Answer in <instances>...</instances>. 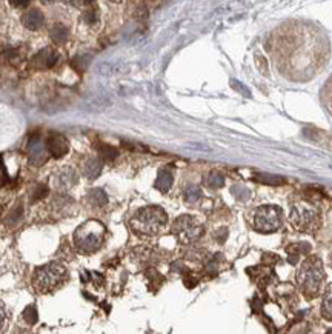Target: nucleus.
I'll return each instance as SVG.
<instances>
[{
  "instance_id": "obj_1",
  "label": "nucleus",
  "mask_w": 332,
  "mask_h": 334,
  "mask_svg": "<svg viewBox=\"0 0 332 334\" xmlns=\"http://www.w3.org/2000/svg\"><path fill=\"white\" fill-rule=\"evenodd\" d=\"M166 225V213L160 206H145L131 219L134 231L143 236H155Z\"/></svg>"
},
{
  "instance_id": "obj_2",
  "label": "nucleus",
  "mask_w": 332,
  "mask_h": 334,
  "mask_svg": "<svg viewBox=\"0 0 332 334\" xmlns=\"http://www.w3.org/2000/svg\"><path fill=\"white\" fill-rule=\"evenodd\" d=\"M66 280V269L60 264L51 262L48 265L40 267L33 274V287L39 293H51L60 288Z\"/></svg>"
},
{
  "instance_id": "obj_3",
  "label": "nucleus",
  "mask_w": 332,
  "mask_h": 334,
  "mask_svg": "<svg viewBox=\"0 0 332 334\" xmlns=\"http://www.w3.org/2000/svg\"><path fill=\"white\" fill-rule=\"evenodd\" d=\"M105 239V226L97 221H88L77 228L74 244L82 253H94L102 246Z\"/></svg>"
},
{
  "instance_id": "obj_4",
  "label": "nucleus",
  "mask_w": 332,
  "mask_h": 334,
  "mask_svg": "<svg viewBox=\"0 0 332 334\" xmlns=\"http://www.w3.org/2000/svg\"><path fill=\"white\" fill-rule=\"evenodd\" d=\"M323 279H325L323 267H321V262L317 257L308 259L297 274L300 288H302L303 293L309 297H314L318 294L320 287L323 284Z\"/></svg>"
},
{
  "instance_id": "obj_5",
  "label": "nucleus",
  "mask_w": 332,
  "mask_h": 334,
  "mask_svg": "<svg viewBox=\"0 0 332 334\" xmlns=\"http://www.w3.org/2000/svg\"><path fill=\"white\" fill-rule=\"evenodd\" d=\"M173 233L180 242L191 244L201 236L203 228L192 216H180L173 225Z\"/></svg>"
},
{
  "instance_id": "obj_6",
  "label": "nucleus",
  "mask_w": 332,
  "mask_h": 334,
  "mask_svg": "<svg viewBox=\"0 0 332 334\" xmlns=\"http://www.w3.org/2000/svg\"><path fill=\"white\" fill-rule=\"evenodd\" d=\"M282 225L280 208L266 205L255 213V228L262 233H274Z\"/></svg>"
},
{
  "instance_id": "obj_7",
  "label": "nucleus",
  "mask_w": 332,
  "mask_h": 334,
  "mask_svg": "<svg viewBox=\"0 0 332 334\" xmlns=\"http://www.w3.org/2000/svg\"><path fill=\"white\" fill-rule=\"evenodd\" d=\"M317 219V210L308 203H298L292 206L291 222L300 229H309Z\"/></svg>"
},
{
  "instance_id": "obj_8",
  "label": "nucleus",
  "mask_w": 332,
  "mask_h": 334,
  "mask_svg": "<svg viewBox=\"0 0 332 334\" xmlns=\"http://www.w3.org/2000/svg\"><path fill=\"white\" fill-rule=\"evenodd\" d=\"M59 53L54 49V48H44L40 49L39 53L31 59L29 62V67L36 69V71H46L49 68H52L59 60Z\"/></svg>"
},
{
  "instance_id": "obj_9",
  "label": "nucleus",
  "mask_w": 332,
  "mask_h": 334,
  "mask_svg": "<svg viewBox=\"0 0 332 334\" xmlns=\"http://www.w3.org/2000/svg\"><path fill=\"white\" fill-rule=\"evenodd\" d=\"M28 156L29 162L34 166H42L46 162V145L40 139V135L36 134L29 139L28 143Z\"/></svg>"
},
{
  "instance_id": "obj_10",
  "label": "nucleus",
  "mask_w": 332,
  "mask_h": 334,
  "mask_svg": "<svg viewBox=\"0 0 332 334\" xmlns=\"http://www.w3.org/2000/svg\"><path fill=\"white\" fill-rule=\"evenodd\" d=\"M45 145H46V151L51 156H54V157H63L69 151L68 140L62 134H57V133L49 134Z\"/></svg>"
},
{
  "instance_id": "obj_11",
  "label": "nucleus",
  "mask_w": 332,
  "mask_h": 334,
  "mask_svg": "<svg viewBox=\"0 0 332 334\" xmlns=\"http://www.w3.org/2000/svg\"><path fill=\"white\" fill-rule=\"evenodd\" d=\"M77 183V176L76 171L69 166H65V168H62L56 176H54V186L56 190L60 191H66L69 190L71 186H74Z\"/></svg>"
},
{
  "instance_id": "obj_12",
  "label": "nucleus",
  "mask_w": 332,
  "mask_h": 334,
  "mask_svg": "<svg viewBox=\"0 0 332 334\" xmlns=\"http://www.w3.org/2000/svg\"><path fill=\"white\" fill-rule=\"evenodd\" d=\"M45 23V16L44 13L40 11V9L34 8V9H29V11L23 16V25L31 29V31H37L44 26Z\"/></svg>"
},
{
  "instance_id": "obj_13",
  "label": "nucleus",
  "mask_w": 332,
  "mask_h": 334,
  "mask_svg": "<svg viewBox=\"0 0 332 334\" xmlns=\"http://www.w3.org/2000/svg\"><path fill=\"white\" fill-rule=\"evenodd\" d=\"M102 171V163L97 157H87L82 165V173L83 176L89 180H94L95 177H99Z\"/></svg>"
},
{
  "instance_id": "obj_14",
  "label": "nucleus",
  "mask_w": 332,
  "mask_h": 334,
  "mask_svg": "<svg viewBox=\"0 0 332 334\" xmlns=\"http://www.w3.org/2000/svg\"><path fill=\"white\" fill-rule=\"evenodd\" d=\"M123 68V64L120 60H106L97 65V72L102 76H114L119 74Z\"/></svg>"
},
{
  "instance_id": "obj_15",
  "label": "nucleus",
  "mask_w": 332,
  "mask_h": 334,
  "mask_svg": "<svg viewBox=\"0 0 332 334\" xmlns=\"http://www.w3.org/2000/svg\"><path fill=\"white\" fill-rule=\"evenodd\" d=\"M171 185H173V174H171L168 170H162L157 176V180H155V188L158 191L166 193Z\"/></svg>"
},
{
  "instance_id": "obj_16",
  "label": "nucleus",
  "mask_w": 332,
  "mask_h": 334,
  "mask_svg": "<svg viewBox=\"0 0 332 334\" xmlns=\"http://www.w3.org/2000/svg\"><path fill=\"white\" fill-rule=\"evenodd\" d=\"M87 202L91 206L102 208V206H105L106 203H108V197H106V194L102 190H91L88 197H87Z\"/></svg>"
},
{
  "instance_id": "obj_17",
  "label": "nucleus",
  "mask_w": 332,
  "mask_h": 334,
  "mask_svg": "<svg viewBox=\"0 0 332 334\" xmlns=\"http://www.w3.org/2000/svg\"><path fill=\"white\" fill-rule=\"evenodd\" d=\"M49 36H51V39H52V42H54V44L62 45V44H65V42L68 40L69 33H68V29L63 26V25H56L54 28L51 29Z\"/></svg>"
},
{
  "instance_id": "obj_18",
  "label": "nucleus",
  "mask_w": 332,
  "mask_h": 334,
  "mask_svg": "<svg viewBox=\"0 0 332 334\" xmlns=\"http://www.w3.org/2000/svg\"><path fill=\"white\" fill-rule=\"evenodd\" d=\"M321 312L328 319H332V285L328 288L326 294L323 297V304H321Z\"/></svg>"
},
{
  "instance_id": "obj_19",
  "label": "nucleus",
  "mask_w": 332,
  "mask_h": 334,
  "mask_svg": "<svg viewBox=\"0 0 332 334\" xmlns=\"http://www.w3.org/2000/svg\"><path fill=\"white\" fill-rule=\"evenodd\" d=\"M199 199H200V190H199V188L194 186V185L188 186L185 190V200L188 203H196Z\"/></svg>"
},
{
  "instance_id": "obj_20",
  "label": "nucleus",
  "mask_w": 332,
  "mask_h": 334,
  "mask_svg": "<svg viewBox=\"0 0 332 334\" xmlns=\"http://www.w3.org/2000/svg\"><path fill=\"white\" fill-rule=\"evenodd\" d=\"M22 317H23L25 322L29 323V325H34V323L37 322V310H36V307H33V305L26 307Z\"/></svg>"
},
{
  "instance_id": "obj_21",
  "label": "nucleus",
  "mask_w": 332,
  "mask_h": 334,
  "mask_svg": "<svg viewBox=\"0 0 332 334\" xmlns=\"http://www.w3.org/2000/svg\"><path fill=\"white\" fill-rule=\"evenodd\" d=\"M223 176L221 174H219V173H211L209 176H208V185L211 186V188H220V186H223Z\"/></svg>"
},
{
  "instance_id": "obj_22",
  "label": "nucleus",
  "mask_w": 332,
  "mask_h": 334,
  "mask_svg": "<svg viewBox=\"0 0 332 334\" xmlns=\"http://www.w3.org/2000/svg\"><path fill=\"white\" fill-rule=\"evenodd\" d=\"M99 154L102 156V157L111 160L117 156V151L112 147H108V145H100V147H99Z\"/></svg>"
},
{
  "instance_id": "obj_23",
  "label": "nucleus",
  "mask_w": 332,
  "mask_h": 334,
  "mask_svg": "<svg viewBox=\"0 0 332 334\" xmlns=\"http://www.w3.org/2000/svg\"><path fill=\"white\" fill-rule=\"evenodd\" d=\"M82 20L85 23H95L97 22V14H95V9H87V11L83 13Z\"/></svg>"
},
{
  "instance_id": "obj_24",
  "label": "nucleus",
  "mask_w": 332,
  "mask_h": 334,
  "mask_svg": "<svg viewBox=\"0 0 332 334\" xmlns=\"http://www.w3.org/2000/svg\"><path fill=\"white\" fill-rule=\"evenodd\" d=\"M231 85H232V88L234 89H237V91H240L243 96H251V91L246 88L244 85H242V83L239 82V80H231Z\"/></svg>"
},
{
  "instance_id": "obj_25",
  "label": "nucleus",
  "mask_w": 332,
  "mask_h": 334,
  "mask_svg": "<svg viewBox=\"0 0 332 334\" xmlns=\"http://www.w3.org/2000/svg\"><path fill=\"white\" fill-rule=\"evenodd\" d=\"M259 179L267 182V183H282L283 182V177H278V176H267V174H260Z\"/></svg>"
},
{
  "instance_id": "obj_26",
  "label": "nucleus",
  "mask_w": 332,
  "mask_h": 334,
  "mask_svg": "<svg viewBox=\"0 0 332 334\" xmlns=\"http://www.w3.org/2000/svg\"><path fill=\"white\" fill-rule=\"evenodd\" d=\"M6 182H8V173H6V168L3 165L2 157H0V186H3Z\"/></svg>"
},
{
  "instance_id": "obj_27",
  "label": "nucleus",
  "mask_w": 332,
  "mask_h": 334,
  "mask_svg": "<svg viewBox=\"0 0 332 334\" xmlns=\"http://www.w3.org/2000/svg\"><path fill=\"white\" fill-rule=\"evenodd\" d=\"M6 319H8V316H6V311H5V308L0 305V331H2L3 328H5V325H6Z\"/></svg>"
},
{
  "instance_id": "obj_28",
  "label": "nucleus",
  "mask_w": 332,
  "mask_h": 334,
  "mask_svg": "<svg viewBox=\"0 0 332 334\" xmlns=\"http://www.w3.org/2000/svg\"><path fill=\"white\" fill-rule=\"evenodd\" d=\"M9 3H11L13 6H28L29 5V2H28V0H11V2H9Z\"/></svg>"
}]
</instances>
